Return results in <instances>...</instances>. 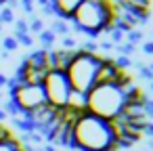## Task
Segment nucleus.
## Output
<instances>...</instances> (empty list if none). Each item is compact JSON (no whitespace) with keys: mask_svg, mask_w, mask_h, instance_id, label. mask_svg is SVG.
Listing matches in <instances>:
<instances>
[{"mask_svg":"<svg viewBox=\"0 0 153 151\" xmlns=\"http://www.w3.org/2000/svg\"><path fill=\"white\" fill-rule=\"evenodd\" d=\"M27 30H32V32H38V34H40V32L44 30V25H42V21L38 19V21H34V23H32V25H30Z\"/></svg>","mask_w":153,"mask_h":151,"instance_id":"nucleus-14","label":"nucleus"},{"mask_svg":"<svg viewBox=\"0 0 153 151\" xmlns=\"http://www.w3.org/2000/svg\"><path fill=\"white\" fill-rule=\"evenodd\" d=\"M55 38H57V36H55L51 30H42V32H40V36H38V40H40V42H42V46H44V51H48V46L55 42Z\"/></svg>","mask_w":153,"mask_h":151,"instance_id":"nucleus-11","label":"nucleus"},{"mask_svg":"<svg viewBox=\"0 0 153 151\" xmlns=\"http://www.w3.org/2000/svg\"><path fill=\"white\" fill-rule=\"evenodd\" d=\"M103 59L105 57H101L99 53H90V51H84V48H80L74 55L69 67L65 69V76H67L74 92L88 94L97 86V74H99V67H101Z\"/></svg>","mask_w":153,"mask_h":151,"instance_id":"nucleus-4","label":"nucleus"},{"mask_svg":"<svg viewBox=\"0 0 153 151\" xmlns=\"http://www.w3.org/2000/svg\"><path fill=\"white\" fill-rule=\"evenodd\" d=\"M126 78L124 69H120L111 59H103L99 74H97V84H117Z\"/></svg>","mask_w":153,"mask_h":151,"instance_id":"nucleus-7","label":"nucleus"},{"mask_svg":"<svg viewBox=\"0 0 153 151\" xmlns=\"http://www.w3.org/2000/svg\"><path fill=\"white\" fill-rule=\"evenodd\" d=\"M82 2L84 0H51V7H53L55 15H59L61 19H69Z\"/></svg>","mask_w":153,"mask_h":151,"instance_id":"nucleus-8","label":"nucleus"},{"mask_svg":"<svg viewBox=\"0 0 153 151\" xmlns=\"http://www.w3.org/2000/svg\"><path fill=\"white\" fill-rule=\"evenodd\" d=\"M15 21V15H13V9L11 7H2V11H0V23H13Z\"/></svg>","mask_w":153,"mask_h":151,"instance_id":"nucleus-12","label":"nucleus"},{"mask_svg":"<svg viewBox=\"0 0 153 151\" xmlns=\"http://www.w3.org/2000/svg\"><path fill=\"white\" fill-rule=\"evenodd\" d=\"M128 101L130 99L126 97L120 82L117 84H97L86 94V111L111 122L113 118H117L124 111Z\"/></svg>","mask_w":153,"mask_h":151,"instance_id":"nucleus-3","label":"nucleus"},{"mask_svg":"<svg viewBox=\"0 0 153 151\" xmlns=\"http://www.w3.org/2000/svg\"><path fill=\"white\" fill-rule=\"evenodd\" d=\"M0 151H25V149L15 136H11V138H0Z\"/></svg>","mask_w":153,"mask_h":151,"instance_id":"nucleus-10","label":"nucleus"},{"mask_svg":"<svg viewBox=\"0 0 153 151\" xmlns=\"http://www.w3.org/2000/svg\"><path fill=\"white\" fill-rule=\"evenodd\" d=\"M11 103L19 109L21 115L36 111L38 107L46 105V97L42 84H25V82H11Z\"/></svg>","mask_w":153,"mask_h":151,"instance_id":"nucleus-6","label":"nucleus"},{"mask_svg":"<svg viewBox=\"0 0 153 151\" xmlns=\"http://www.w3.org/2000/svg\"><path fill=\"white\" fill-rule=\"evenodd\" d=\"M71 149L76 151H115V132L109 120L88 111L80 113L71 124Z\"/></svg>","mask_w":153,"mask_h":151,"instance_id":"nucleus-1","label":"nucleus"},{"mask_svg":"<svg viewBox=\"0 0 153 151\" xmlns=\"http://www.w3.org/2000/svg\"><path fill=\"white\" fill-rule=\"evenodd\" d=\"M2 7H7V2H4V0H0V9H2Z\"/></svg>","mask_w":153,"mask_h":151,"instance_id":"nucleus-16","label":"nucleus"},{"mask_svg":"<svg viewBox=\"0 0 153 151\" xmlns=\"http://www.w3.org/2000/svg\"><path fill=\"white\" fill-rule=\"evenodd\" d=\"M115 7L111 0H84L69 17L71 25L84 34H101L107 32L113 23Z\"/></svg>","mask_w":153,"mask_h":151,"instance_id":"nucleus-2","label":"nucleus"},{"mask_svg":"<svg viewBox=\"0 0 153 151\" xmlns=\"http://www.w3.org/2000/svg\"><path fill=\"white\" fill-rule=\"evenodd\" d=\"M4 2H7V4H9V2H11V0H4Z\"/></svg>","mask_w":153,"mask_h":151,"instance_id":"nucleus-17","label":"nucleus"},{"mask_svg":"<svg viewBox=\"0 0 153 151\" xmlns=\"http://www.w3.org/2000/svg\"><path fill=\"white\" fill-rule=\"evenodd\" d=\"M15 40H17V44H25V46H32V44H34L32 34H23V36H19V38H15Z\"/></svg>","mask_w":153,"mask_h":151,"instance_id":"nucleus-13","label":"nucleus"},{"mask_svg":"<svg viewBox=\"0 0 153 151\" xmlns=\"http://www.w3.org/2000/svg\"><path fill=\"white\" fill-rule=\"evenodd\" d=\"M42 90H44V97H46V105H51L57 111L67 109L69 97L74 92L65 71H57V69H48L46 78L42 80Z\"/></svg>","mask_w":153,"mask_h":151,"instance_id":"nucleus-5","label":"nucleus"},{"mask_svg":"<svg viewBox=\"0 0 153 151\" xmlns=\"http://www.w3.org/2000/svg\"><path fill=\"white\" fill-rule=\"evenodd\" d=\"M21 2H23V9H25L27 13L34 11V0H21Z\"/></svg>","mask_w":153,"mask_h":151,"instance_id":"nucleus-15","label":"nucleus"},{"mask_svg":"<svg viewBox=\"0 0 153 151\" xmlns=\"http://www.w3.org/2000/svg\"><path fill=\"white\" fill-rule=\"evenodd\" d=\"M46 55H48V51H44V48L34 51L30 57L23 59V63L30 65V67H36V69H48V59H46Z\"/></svg>","mask_w":153,"mask_h":151,"instance_id":"nucleus-9","label":"nucleus"}]
</instances>
